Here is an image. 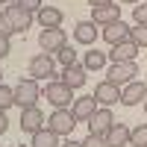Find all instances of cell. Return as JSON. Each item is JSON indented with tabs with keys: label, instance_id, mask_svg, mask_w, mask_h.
Segmentation results:
<instances>
[{
	"label": "cell",
	"instance_id": "6da1fadb",
	"mask_svg": "<svg viewBox=\"0 0 147 147\" xmlns=\"http://www.w3.org/2000/svg\"><path fill=\"white\" fill-rule=\"evenodd\" d=\"M12 97H15V106H21V109H30V106H35L38 103V97H41V85H38V80H21L15 88H12Z\"/></svg>",
	"mask_w": 147,
	"mask_h": 147
},
{
	"label": "cell",
	"instance_id": "7a4b0ae2",
	"mask_svg": "<svg viewBox=\"0 0 147 147\" xmlns=\"http://www.w3.org/2000/svg\"><path fill=\"white\" fill-rule=\"evenodd\" d=\"M47 103H50L53 109H68L74 103V88H68V85L62 80H56V82H47Z\"/></svg>",
	"mask_w": 147,
	"mask_h": 147
},
{
	"label": "cell",
	"instance_id": "3957f363",
	"mask_svg": "<svg viewBox=\"0 0 147 147\" xmlns=\"http://www.w3.org/2000/svg\"><path fill=\"white\" fill-rule=\"evenodd\" d=\"M74 127H77V118L71 115V109H56V112L47 118V129L53 136H71Z\"/></svg>",
	"mask_w": 147,
	"mask_h": 147
},
{
	"label": "cell",
	"instance_id": "277c9868",
	"mask_svg": "<svg viewBox=\"0 0 147 147\" xmlns=\"http://www.w3.org/2000/svg\"><path fill=\"white\" fill-rule=\"evenodd\" d=\"M112 124H115L112 109H109V106H97L94 115L88 118V132H91V136H106V132L112 129Z\"/></svg>",
	"mask_w": 147,
	"mask_h": 147
},
{
	"label": "cell",
	"instance_id": "5b68a950",
	"mask_svg": "<svg viewBox=\"0 0 147 147\" xmlns=\"http://www.w3.org/2000/svg\"><path fill=\"white\" fill-rule=\"evenodd\" d=\"M38 44H41V53H59V50H62V47L68 44V38H65V30H59V27L41 30V35H38Z\"/></svg>",
	"mask_w": 147,
	"mask_h": 147
},
{
	"label": "cell",
	"instance_id": "8992f818",
	"mask_svg": "<svg viewBox=\"0 0 147 147\" xmlns=\"http://www.w3.org/2000/svg\"><path fill=\"white\" fill-rule=\"evenodd\" d=\"M109 82H115V85H127L138 77V65L136 62H112V68H109Z\"/></svg>",
	"mask_w": 147,
	"mask_h": 147
},
{
	"label": "cell",
	"instance_id": "52a82bcc",
	"mask_svg": "<svg viewBox=\"0 0 147 147\" xmlns=\"http://www.w3.org/2000/svg\"><path fill=\"white\" fill-rule=\"evenodd\" d=\"M144 100H147V82L132 80V82H127L124 88H121V103L124 106H138Z\"/></svg>",
	"mask_w": 147,
	"mask_h": 147
},
{
	"label": "cell",
	"instance_id": "ba28073f",
	"mask_svg": "<svg viewBox=\"0 0 147 147\" xmlns=\"http://www.w3.org/2000/svg\"><path fill=\"white\" fill-rule=\"evenodd\" d=\"M21 129L35 136L38 129H44V112L38 106H30V109H21Z\"/></svg>",
	"mask_w": 147,
	"mask_h": 147
},
{
	"label": "cell",
	"instance_id": "9c48e42d",
	"mask_svg": "<svg viewBox=\"0 0 147 147\" xmlns=\"http://www.w3.org/2000/svg\"><path fill=\"white\" fill-rule=\"evenodd\" d=\"M3 15H6V21H9L12 32H27V30H30V24H32V15H30V12H24L21 6H15V3L6 6Z\"/></svg>",
	"mask_w": 147,
	"mask_h": 147
},
{
	"label": "cell",
	"instance_id": "30bf717a",
	"mask_svg": "<svg viewBox=\"0 0 147 147\" xmlns=\"http://www.w3.org/2000/svg\"><path fill=\"white\" fill-rule=\"evenodd\" d=\"M30 77L32 80H47L53 77V56L50 53H35L30 59Z\"/></svg>",
	"mask_w": 147,
	"mask_h": 147
},
{
	"label": "cell",
	"instance_id": "8fae6325",
	"mask_svg": "<svg viewBox=\"0 0 147 147\" xmlns=\"http://www.w3.org/2000/svg\"><path fill=\"white\" fill-rule=\"evenodd\" d=\"M91 97H94L100 106H115V103L121 100V85L103 80V82H97V88H94V94H91Z\"/></svg>",
	"mask_w": 147,
	"mask_h": 147
},
{
	"label": "cell",
	"instance_id": "7c38bea8",
	"mask_svg": "<svg viewBox=\"0 0 147 147\" xmlns=\"http://www.w3.org/2000/svg\"><path fill=\"white\" fill-rule=\"evenodd\" d=\"M121 21V6L109 3V6H97L91 9V24H97V27H109V24Z\"/></svg>",
	"mask_w": 147,
	"mask_h": 147
},
{
	"label": "cell",
	"instance_id": "4fadbf2b",
	"mask_svg": "<svg viewBox=\"0 0 147 147\" xmlns=\"http://www.w3.org/2000/svg\"><path fill=\"white\" fill-rule=\"evenodd\" d=\"M94 109H97V100L88 94V97H77V100L71 103V115L77 118V121H88L94 115Z\"/></svg>",
	"mask_w": 147,
	"mask_h": 147
},
{
	"label": "cell",
	"instance_id": "5bb4252c",
	"mask_svg": "<svg viewBox=\"0 0 147 147\" xmlns=\"http://www.w3.org/2000/svg\"><path fill=\"white\" fill-rule=\"evenodd\" d=\"M106 147H127L129 144V127L127 124H112V129L103 136Z\"/></svg>",
	"mask_w": 147,
	"mask_h": 147
},
{
	"label": "cell",
	"instance_id": "9a60e30c",
	"mask_svg": "<svg viewBox=\"0 0 147 147\" xmlns=\"http://www.w3.org/2000/svg\"><path fill=\"white\" fill-rule=\"evenodd\" d=\"M103 38L112 44V47L121 44V41H127V38H129V24L115 21V24H109V27H103Z\"/></svg>",
	"mask_w": 147,
	"mask_h": 147
},
{
	"label": "cell",
	"instance_id": "2e32d148",
	"mask_svg": "<svg viewBox=\"0 0 147 147\" xmlns=\"http://www.w3.org/2000/svg\"><path fill=\"white\" fill-rule=\"evenodd\" d=\"M109 56H112V62H136V56H138V47H136V44H132V41L127 38V41L115 44Z\"/></svg>",
	"mask_w": 147,
	"mask_h": 147
},
{
	"label": "cell",
	"instance_id": "e0dca14e",
	"mask_svg": "<svg viewBox=\"0 0 147 147\" xmlns=\"http://www.w3.org/2000/svg\"><path fill=\"white\" fill-rule=\"evenodd\" d=\"M97 24H91V21H80L77 27H74V38H77L80 44H94L97 41Z\"/></svg>",
	"mask_w": 147,
	"mask_h": 147
},
{
	"label": "cell",
	"instance_id": "ac0fdd59",
	"mask_svg": "<svg viewBox=\"0 0 147 147\" xmlns=\"http://www.w3.org/2000/svg\"><path fill=\"white\" fill-rule=\"evenodd\" d=\"M85 71L82 65H68L65 71H62V82L68 85V88H80V85H85Z\"/></svg>",
	"mask_w": 147,
	"mask_h": 147
},
{
	"label": "cell",
	"instance_id": "d6986e66",
	"mask_svg": "<svg viewBox=\"0 0 147 147\" xmlns=\"http://www.w3.org/2000/svg\"><path fill=\"white\" fill-rule=\"evenodd\" d=\"M35 15H38V24H41L44 30L59 27V24H62V9H56V6H41Z\"/></svg>",
	"mask_w": 147,
	"mask_h": 147
},
{
	"label": "cell",
	"instance_id": "ffe728a7",
	"mask_svg": "<svg viewBox=\"0 0 147 147\" xmlns=\"http://www.w3.org/2000/svg\"><path fill=\"white\" fill-rule=\"evenodd\" d=\"M103 65H106V53H100L97 47H91V50L82 56V68L85 71H100Z\"/></svg>",
	"mask_w": 147,
	"mask_h": 147
},
{
	"label": "cell",
	"instance_id": "44dd1931",
	"mask_svg": "<svg viewBox=\"0 0 147 147\" xmlns=\"http://www.w3.org/2000/svg\"><path fill=\"white\" fill-rule=\"evenodd\" d=\"M32 147H59V136H53L50 129H38L32 136Z\"/></svg>",
	"mask_w": 147,
	"mask_h": 147
},
{
	"label": "cell",
	"instance_id": "7402d4cb",
	"mask_svg": "<svg viewBox=\"0 0 147 147\" xmlns=\"http://www.w3.org/2000/svg\"><path fill=\"white\" fill-rule=\"evenodd\" d=\"M129 41L138 47H147V27H141V24H136V27H129Z\"/></svg>",
	"mask_w": 147,
	"mask_h": 147
},
{
	"label": "cell",
	"instance_id": "603a6c76",
	"mask_svg": "<svg viewBox=\"0 0 147 147\" xmlns=\"http://www.w3.org/2000/svg\"><path fill=\"white\" fill-rule=\"evenodd\" d=\"M129 144L132 147H147V124H138L136 129H129Z\"/></svg>",
	"mask_w": 147,
	"mask_h": 147
},
{
	"label": "cell",
	"instance_id": "cb8c5ba5",
	"mask_svg": "<svg viewBox=\"0 0 147 147\" xmlns=\"http://www.w3.org/2000/svg\"><path fill=\"white\" fill-rule=\"evenodd\" d=\"M9 106H15V97H12V88L0 82V112H6Z\"/></svg>",
	"mask_w": 147,
	"mask_h": 147
},
{
	"label": "cell",
	"instance_id": "d4e9b609",
	"mask_svg": "<svg viewBox=\"0 0 147 147\" xmlns=\"http://www.w3.org/2000/svg\"><path fill=\"white\" fill-rule=\"evenodd\" d=\"M56 56H59V62H62L65 68H68V65H77V50H74V47H68V44H65Z\"/></svg>",
	"mask_w": 147,
	"mask_h": 147
},
{
	"label": "cell",
	"instance_id": "484cf974",
	"mask_svg": "<svg viewBox=\"0 0 147 147\" xmlns=\"http://www.w3.org/2000/svg\"><path fill=\"white\" fill-rule=\"evenodd\" d=\"M15 6H21L24 12H30V15H32V12L41 9V0H15Z\"/></svg>",
	"mask_w": 147,
	"mask_h": 147
},
{
	"label": "cell",
	"instance_id": "4316f807",
	"mask_svg": "<svg viewBox=\"0 0 147 147\" xmlns=\"http://www.w3.org/2000/svg\"><path fill=\"white\" fill-rule=\"evenodd\" d=\"M80 144H82V147H106L103 136H91V132H88V136H85V138H82Z\"/></svg>",
	"mask_w": 147,
	"mask_h": 147
},
{
	"label": "cell",
	"instance_id": "83f0119b",
	"mask_svg": "<svg viewBox=\"0 0 147 147\" xmlns=\"http://www.w3.org/2000/svg\"><path fill=\"white\" fill-rule=\"evenodd\" d=\"M136 24L147 27V3H144V6H136Z\"/></svg>",
	"mask_w": 147,
	"mask_h": 147
},
{
	"label": "cell",
	"instance_id": "f1b7e54d",
	"mask_svg": "<svg viewBox=\"0 0 147 147\" xmlns=\"http://www.w3.org/2000/svg\"><path fill=\"white\" fill-rule=\"evenodd\" d=\"M0 35H6V38L12 35V27H9V21H6V15H3V12H0Z\"/></svg>",
	"mask_w": 147,
	"mask_h": 147
},
{
	"label": "cell",
	"instance_id": "f546056e",
	"mask_svg": "<svg viewBox=\"0 0 147 147\" xmlns=\"http://www.w3.org/2000/svg\"><path fill=\"white\" fill-rule=\"evenodd\" d=\"M12 53V47H9V38H6V35H0V59H3V56H9Z\"/></svg>",
	"mask_w": 147,
	"mask_h": 147
},
{
	"label": "cell",
	"instance_id": "4dcf8cb0",
	"mask_svg": "<svg viewBox=\"0 0 147 147\" xmlns=\"http://www.w3.org/2000/svg\"><path fill=\"white\" fill-rule=\"evenodd\" d=\"M6 127H9V121H6V112H0V136L6 132Z\"/></svg>",
	"mask_w": 147,
	"mask_h": 147
},
{
	"label": "cell",
	"instance_id": "1f68e13d",
	"mask_svg": "<svg viewBox=\"0 0 147 147\" xmlns=\"http://www.w3.org/2000/svg\"><path fill=\"white\" fill-rule=\"evenodd\" d=\"M88 3H91V9H97V6H109L112 0H88Z\"/></svg>",
	"mask_w": 147,
	"mask_h": 147
},
{
	"label": "cell",
	"instance_id": "d6a6232c",
	"mask_svg": "<svg viewBox=\"0 0 147 147\" xmlns=\"http://www.w3.org/2000/svg\"><path fill=\"white\" fill-rule=\"evenodd\" d=\"M59 147H82V144H80V141H74V138H71V141H65V144H59Z\"/></svg>",
	"mask_w": 147,
	"mask_h": 147
},
{
	"label": "cell",
	"instance_id": "836d02e7",
	"mask_svg": "<svg viewBox=\"0 0 147 147\" xmlns=\"http://www.w3.org/2000/svg\"><path fill=\"white\" fill-rule=\"evenodd\" d=\"M121 3H138V0H121Z\"/></svg>",
	"mask_w": 147,
	"mask_h": 147
},
{
	"label": "cell",
	"instance_id": "e575fe53",
	"mask_svg": "<svg viewBox=\"0 0 147 147\" xmlns=\"http://www.w3.org/2000/svg\"><path fill=\"white\" fill-rule=\"evenodd\" d=\"M0 3H9V0H0Z\"/></svg>",
	"mask_w": 147,
	"mask_h": 147
},
{
	"label": "cell",
	"instance_id": "d590c367",
	"mask_svg": "<svg viewBox=\"0 0 147 147\" xmlns=\"http://www.w3.org/2000/svg\"><path fill=\"white\" fill-rule=\"evenodd\" d=\"M144 109H147V100H144Z\"/></svg>",
	"mask_w": 147,
	"mask_h": 147
},
{
	"label": "cell",
	"instance_id": "8d00e7d4",
	"mask_svg": "<svg viewBox=\"0 0 147 147\" xmlns=\"http://www.w3.org/2000/svg\"><path fill=\"white\" fill-rule=\"evenodd\" d=\"M0 77H3V74H0Z\"/></svg>",
	"mask_w": 147,
	"mask_h": 147
}]
</instances>
